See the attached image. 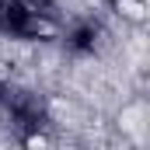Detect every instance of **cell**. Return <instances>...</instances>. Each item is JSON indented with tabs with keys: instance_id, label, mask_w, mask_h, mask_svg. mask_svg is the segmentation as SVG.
<instances>
[{
	"instance_id": "cell-1",
	"label": "cell",
	"mask_w": 150,
	"mask_h": 150,
	"mask_svg": "<svg viewBox=\"0 0 150 150\" xmlns=\"http://www.w3.org/2000/svg\"><path fill=\"white\" fill-rule=\"evenodd\" d=\"M56 28V11L38 0H0V32L14 38H42Z\"/></svg>"
}]
</instances>
